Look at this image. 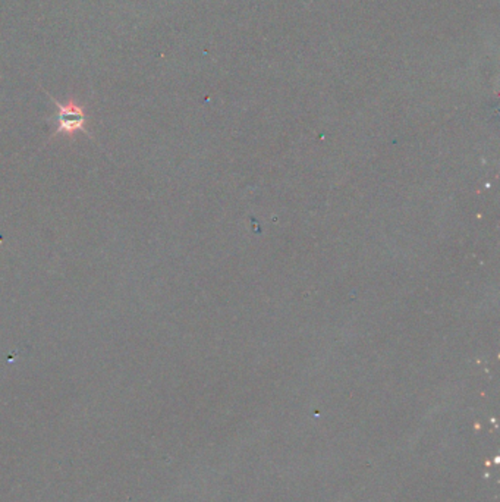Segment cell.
<instances>
[{
	"mask_svg": "<svg viewBox=\"0 0 500 502\" xmlns=\"http://www.w3.org/2000/svg\"><path fill=\"white\" fill-rule=\"evenodd\" d=\"M49 98L52 99V102L55 103V106L58 109L56 113L52 117H49V121L56 125V130L52 134L53 137L58 134L74 135L75 132H84V134L90 135V132L85 128L88 116L75 100H69L66 105H63V103L58 102L56 99H53L52 95H49Z\"/></svg>",
	"mask_w": 500,
	"mask_h": 502,
	"instance_id": "cell-1",
	"label": "cell"
}]
</instances>
